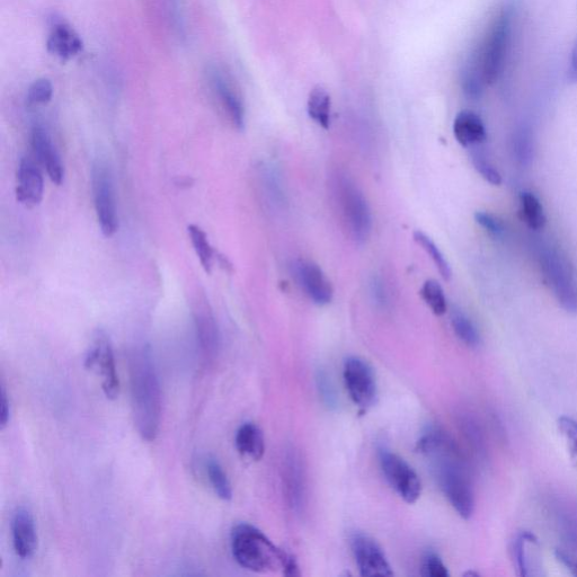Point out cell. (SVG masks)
<instances>
[{
	"label": "cell",
	"instance_id": "6da1fadb",
	"mask_svg": "<svg viewBox=\"0 0 577 577\" xmlns=\"http://www.w3.org/2000/svg\"><path fill=\"white\" fill-rule=\"evenodd\" d=\"M518 6L508 0L495 15L481 41L461 69L460 83L469 100L477 101L507 70L516 34Z\"/></svg>",
	"mask_w": 577,
	"mask_h": 577
},
{
	"label": "cell",
	"instance_id": "7a4b0ae2",
	"mask_svg": "<svg viewBox=\"0 0 577 577\" xmlns=\"http://www.w3.org/2000/svg\"><path fill=\"white\" fill-rule=\"evenodd\" d=\"M416 450L431 460L441 491L451 507L461 518H472L475 511L472 474L457 443L445 431L430 428L422 434Z\"/></svg>",
	"mask_w": 577,
	"mask_h": 577
},
{
	"label": "cell",
	"instance_id": "3957f363",
	"mask_svg": "<svg viewBox=\"0 0 577 577\" xmlns=\"http://www.w3.org/2000/svg\"><path fill=\"white\" fill-rule=\"evenodd\" d=\"M133 419L142 439L154 441L162 419L161 385L149 353L141 351L130 362Z\"/></svg>",
	"mask_w": 577,
	"mask_h": 577
},
{
	"label": "cell",
	"instance_id": "277c9868",
	"mask_svg": "<svg viewBox=\"0 0 577 577\" xmlns=\"http://www.w3.org/2000/svg\"><path fill=\"white\" fill-rule=\"evenodd\" d=\"M230 545L238 565L254 573L282 571L288 555L275 546L261 530L248 523H239L234 527Z\"/></svg>",
	"mask_w": 577,
	"mask_h": 577
},
{
	"label": "cell",
	"instance_id": "5b68a950",
	"mask_svg": "<svg viewBox=\"0 0 577 577\" xmlns=\"http://www.w3.org/2000/svg\"><path fill=\"white\" fill-rule=\"evenodd\" d=\"M541 273L557 303L570 314H577V270L564 252L554 246L539 251Z\"/></svg>",
	"mask_w": 577,
	"mask_h": 577
},
{
	"label": "cell",
	"instance_id": "8992f818",
	"mask_svg": "<svg viewBox=\"0 0 577 577\" xmlns=\"http://www.w3.org/2000/svg\"><path fill=\"white\" fill-rule=\"evenodd\" d=\"M335 194L346 229L354 241L366 242L371 234L372 217L365 195L346 177L337 179Z\"/></svg>",
	"mask_w": 577,
	"mask_h": 577
},
{
	"label": "cell",
	"instance_id": "52a82bcc",
	"mask_svg": "<svg viewBox=\"0 0 577 577\" xmlns=\"http://www.w3.org/2000/svg\"><path fill=\"white\" fill-rule=\"evenodd\" d=\"M92 184L97 220H99L103 235L111 237L118 232L119 217L113 176L108 165L103 162L94 164Z\"/></svg>",
	"mask_w": 577,
	"mask_h": 577
},
{
	"label": "cell",
	"instance_id": "ba28073f",
	"mask_svg": "<svg viewBox=\"0 0 577 577\" xmlns=\"http://www.w3.org/2000/svg\"><path fill=\"white\" fill-rule=\"evenodd\" d=\"M379 463L387 482L402 499L410 504L420 499L422 494L421 479L406 461L394 452L381 448Z\"/></svg>",
	"mask_w": 577,
	"mask_h": 577
},
{
	"label": "cell",
	"instance_id": "9c48e42d",
	"mask_svg": "<svg viewBox=\"0 0 577 577\" xmlns=\"http://www.w3.org/2000/svg\"><path fill=\"white\" fill-rule=\"evenodd\" d=\"M85 367L95 371L102 378V389L109 399L120 395V379L115 366L114 352L110 337L103 331L95 334L91 350L88 351Z\"/></svg>",
	"mask_w": 577,
	"mask_h": 577
},
{
	"label": "cell",
	"instance_id": "30bf717a",
	"mask_svg": "<svg viewBox=\"0 0 577 577\" xmlns=\"http://www.w3.org/2000/svg\"><path fill=\"white\" fill-rule=\"evenodd\" d=\"M346 389L355 405L369 410L377 401L378 388L374 370L358 357L346 359L343 369Z\"/></svg>",
	"mask_w": 577,
	"mask_h": 577
},
{
	"label": "cell",
	"instance_id": "8fae6325",
	"mask_svg": "<svg viewBox=\"0 0 577 577\" xmlns=\"http://www.w3.org/2000/svg\"><path fill=\"white\" fill-rule=\"evenodd\" d=\"M352 549L362 576H392L394 574L384 550L369 536L355 535L352 539Z\"/></svg>",
	"mask_w": 577,
	"mask_h": 577
},
{
	"label": "cell",
	"instance_id": "7c38bea8",
	"mask_svg": "<svg viewBox=\"0 0 577 577\" xmlns=\"http://www.w3.org/2000/svg\"><path fill=\"white\" fill-rule=\"evenodd\" d=\"M207 76L211 91L223 106L229 120L238 130H243L245 127L244 105L224 71L218 67H210Z\"/></svg>",
	"mask_w": 577,
	"mask_h": 577
},
{
	"label": "cell",
	"instance_id": "4fadbf2b",
	"mask_svg": "<svg viewBox=\"0 0 577 577\" xmlns=\"http://www.w3.org/2000/svg\"><path fill=\"white\" fill-rule=\"evenodd\" d=\"M297 274L307 296L316 305L331 304L334 297L333 286L321 266L312 261H300L297 265Z\"/></svg>",
	"mask_w": 577,
	"mask_h": 577
},
{
	"label": "cell",
	"instance_id": "5bb4252c",
	"mask_svg": "<svg viewBox=\"0 0 577 577\" xmlns=\"http://www.w3.org/2000/svg\"><path fill=\"white\" fill-rule=\"evenodd\" d=\"M44 181L31 158H23L17 171L16 199L26 207H37L43 199Z\"/></svg>",
	"mask_w": 577,
	"mask_h": 577
},
{
	"label": "cell",
	"instance_id": "9a60e30c",
	"mask_svg": "<svg viewBox=\"0 0 577 577\" xmlns=\"http://www.w3.org/2000/svg\"><path fill=\"white\" fill-rule=\"evenodd\" d=\"M194 319L203 357L208 361L215 360L219 349V332L206 299L199 298L195 303Z\"/></svg>",
	"mask_w": 577,
	"mask_h": 577
},
{
	"label": "cell",
	"instance_id": "2e32d148",
	"mask_svg": "<svg viewBox=\"0 0 577 577\" xmlns=\"http://www.w3.org/2000/svg\"><path fill=\"white\" fill-rule=\"evenodd\" d=\"M13 546L17 556L22 559L33 557L38 548V534L34 518L29 509L19 508L12 519Z\"/></svg>",
	"mask_w": 577,
	"mask_h": 577
},
{
	"label": "cell",
	"instance_id": "e0dca14e",
	"mask_svg": "<svg viewBox=\"0 0 577 577\" xmlns=\"http://www.w3.org/2000/svg\"><path fill=\"white\" fill-rule=\"evenodd\" d=\"M31 141L34 154L41 165L46 168L50 180L61 185L65 179V168L61 163L56 147L52 144L49 133L42 127H35L32 130Z\"/></svg>",
	"mask_w": 577,
	"mask_h": 577
},
{
	"label": "cell",
	"instance_id": "ac0fdd59",
	"mask_svg": "<svg viewBox=\"0 0 577 577\" xmlns=\"http://www.w3.org/2000/svg\"><path fill=\"white\" fill-rule=\"evenodd\" d=\"M283 481L290 507L301 512L306 503V477L304 467L295 452H290L284 460Z\"/></svg>",
	"mask_w": 577,
	"mask_h": 577
},
{
	"label": "cell",
	"instance_id": "d6986e66",
	"mask_svg": "<svg viewBox=\"0 0 577 577\" xmlns=\"http://www.w3.org/2000/svg\"><path fill=\"white\" fill-rule=\"evenodd\" d=\"M454 135L463 147L482 145L487 139V131L481 117L473 111H461L454 122Z\"/></svg>",
	"mask_w": 577,
	"mask_h": 577
},
{
	"label": "cell",
	"instance_id": "ffe728a7",
	"mask_svg": "<svg viewBox=\"0 0 577 577\" xmlns=\"http://www.w3.org/2000/svg\"><path fill=\"white\" fill-rule=\"evenodd\" d=\"M83 49V42L70 26L57 23L52 26L48 50L61 59L75 57Z\"/></svg>",
	"mask_w": 577,
	"mask_h": 577
},
{
	"label": "cell",
	"instance_id": "44dd1931",
	"mask_svg": "<svg viewBox=\"0 0 577 577\" xmlns=\"http://www.w3.org/2000/svg\"><path fill=\"white\" fill-rule=\"evenodd\" d=\"M239 454L259 461L265 452V441L262 430L254 423H245L238 429L235 438Z\"/></svg>",
	"mask_w": 577,
	"mask_h": 577
},
{
	"label": "cell",
	"instance_id": "7402d4cb",
	"mask_svg": "<svg viewBox=\"0 0 577 577\" xmlns=\"http://www.w3.org/2000/svg\"><path fill=\"white\" fill-rule=\"evenodd\" d=\"M331 96L325 88L318 86L310 92L307 102V111L319 127L327 130L331 127Z\"/></svg>",
	"mask_w": 577,
	"mask_h": 577
},
{
	"label": "cell",
	"instance_id": "603a6c76",
	"mask_svg": "<svg viewBox=\"0 0 577 577\" xmlns=\"http://www.w3.org/2000/svg\"><path fill=\"white\" fill-rule=\"evenodd\" d=\"M513 157L521 166H529L534 161L535 142L534 133L527 124H523L514 131L512 140Z\"/></svg>",
	"mask_w": 577,
	"mask_h": 577
},
{
	"label": "cell",
	"instance_id": "cb8c5ba5",
	"mask_svg": "<svg viewBox=\"0 0 577 577\" xmlns=\"http://www.w3.org/2000/svg\"><path fill=\"white\" fill-rule=\"evenodd\" d=\"M520 216L528 227L534 230L544 229L547 223L543 204L531 192L520 194Z\"/></svg>",
	"mask_w": 577,
	"mask_h": 577
},
{
	"label": "cell",
	"instance_id": "d4e9b609",
	"mask_svg": "<svg viewBox=\"0 0 577 577\" xmlns=\"http://www.w3.org/2000/svg\"><path fill=\"white\" fill-rule=\"evenodd\" d=\"M451 325L458 339L468 348L476 349L481 344V335H479L472 319L460 310L452 312Z\"/></svg>",
	"mask_w": 577,
	"mask_h": 577
},
{
	"label": "cell",
	"instance_id": "484cf974",
	"mask_svg": "<svg viewBox=\"0 0 577 577\" xmlns=\"http://www.w3.org/2000/svg\"><path fill=\"white\" fill-rule=\"evenodd\" d=\"M206 472L212 490L215 491L219 499L230 501L233 499L232 485L225 473L223 466L215 458L207 459Z\"/></svg>",
	"mask_w": 577,
	"mask_h": 577
},
{
	"label": "cell",
	"instance_id": "4316f807",
	"mask_svg": "<svg viewBox=\"0 0 577 577\" xmlns=\"http://www.w3.org/2000/svg\"><path fill=\"white\" fill-rule=\"evenodd\" d=\"M189 236L195 253H197L200 263L204 271L208 274L212 271L213 260H215L216 252L209 242L206 232L199 226L191 225L188 228Z\"/></svg>",
	"mask_w": 577,
	"mask_h": 577
},
{
	"label": "cell",
	"instance_id": "83f0119b",
	"mask_svg": "<svg viewBox=\"0 0 577 577\" xmlns=\"http://www.w3.org/2000/svg\"><path fill=\"white\" fill-rule=\"evenodd\" d=\"M537 537L530 531H522L514 538L511 546V558L514 568L519 576H528L530 566L527 547L530 541L536 540Z\"/></svg>",
	"mask_w": 577,
	"mask_h": 577
},
{
	"label": "cell",
	"instance_id": "f1b7e54d",
	"mask_svg": "<svg viewBox=\"0 0 577 577\" xmlns=\"http://www.w3.org/2000/svg\"><path fill=\"white\" fill-rule=\"evenodd\" d=\"M414 241L431 256V259L434 264H436L441 277L446 281H449L452 277L450 264L447 261L445 255H443L439 250V247L436 245V243H434L428 235L420 232V230H417V232L414 233Z\"/></svg>",
	"mask_w": 577,
	"mask_h": 577
},
{
	"label": "cell",
	"instance_id": "f546056e",
	"mask_svg": "<svg viewBox=\"0 0 577 577\" xmlns=\"http://www.w3.org/2000/svg\"><path fill=\"white\" fill-rule=\"evenodd\" d=\"M421 296L434 315L443 316L447 313L448 305L445 291H443L439 282L434 280L426 281L421 289Z\"/></svg>",
	"mask_w": 577,
	"mask_h": 577
},
{
	"label": "cell",
	"instance_id": "4dcf8cb0",
	"mask_svg": "<svg viewBox=\"0 0 577 577\" xmlns=\"http://www.w3.org/2000/svg\"><path fill=\"white\" fill-rule=\"evenodd\" d=\"M557 430L577 470V421L570 416H561L557 421Z\"/></svg>",
	"mask_w": 577,
	"mask_h": 577
},
{
	"label": "cell",
	"instance_id": "1f68e13d",
	"mask_svg": "<svg viewBox=\"0 0 577 577\" xmlns=\"http://www.w3.org/2000/svg\"><path fill=\"white\" fill-rule=\"evenodd\" d=\"M472 162L475 170L483 179L495 186L502 184V175L496 170L495 166L481 153H474Z\"/></svg>",
	"mask_w": 577,
	"mask_h": 577
},
{
	"label": "cell",
	"instance_id": "d6a6232c",
	"mask_svg": "<svg viewBox=\"0 0 577 577\" xmlns=\"http://www.w3.org/2000/svg\"><path fill=\"white\" fill-rule=\"evenodd\" d=\"M53 96V87L48 79H38L35 81L28 92V103L30 105L48 104Z\"/></svg>",
	"mask_w": 577,
	"mask_h": 577
},
{
	"label": "cell",
	"instance_id": "836d02e7",
	"mask_svg": "<svg viewBox=\"0 0 577 577\" xmlns=\"http://www.w3.org/2000/svg\"><path fill=\"white\" fill-rule=\"evenodd\" d=\"M475 220L479 226L495 238H500L505 234V227L502 220L491 215V213L477 211L475 213Z\"/></svg>",
	"mask_w": 577,
	"mask_h": 577
},
{
	"label": "cell",
	"instance_id": "e575fe53",
	"mask_svg": "<svg viewBox=\"0 0 577 577\" xmlns=\"http://www.w3.org/2000/svg\"><path fill=\"white\" fill-rule=\"evenodd\" d=\"M422 575L426 577H448L450 574L442 559L436 553H429L423 559Z\"/></svg>",
	"mask_w": 577,
	"mask_h": 577
},
{
	"label": "cell",
	"instance_id": "d590c367",
	"mask_svg": "<svg viewBox=\"0 0 577 577\" xmlns=\"http://www.w3.org/2000/svg\"><path fill=\"white\" fill-rule=\"evenodd\" d=\"M317 386L319 394L322 395L323 401L327 407H335L337 402L335 389L331 383V380H328V377L326 374H324V372H319L317 376Z\"/></svg>",
	"mask_w": 577,
	"mask_h": 577
},
{
	"label": "cell",
	"instance_id": "8d00e7d4",
	"mask_svg": "<svg viewBox=\"0 0 577 577\" xmlns=\"http://www.w3.org/2000/svg\"><path fill=\"white\" fill-rule=\"evenodd\" d=\"M555 558L558 563H561L567 568L574 576H577V561L571 555H568L562 549H555Z\"/></svg>",
	"mask_w": 577,
	"mask_h": 577
},
{
	"label": "cell",
	"instance_id": "74e56055",
	"mask_svg": "<svg viewBox=\"0 0 577 577\" xmlns=\"http://www.w3.org/2000/svg\"><path fill=\"white\" fill-rule=\"evenodd\" d=\"M11 407L10 401H8L6 389L2 387V402H0V426L2 429L10 422Z\"/></svg>",
	"mask_w": 577,
	"mask_h": 577
},
{
	"label": "cell",
	"instance_id": "f35d334b",
	"mask_svg": "<svg viewBox=\"0 0 577 577\" xmlns=\"http://www.w3.org/2000/svg\"><path fill=\"white\" fill-rule=\"evenodd\" d=\"M282 573H283V575L290 576V577L300 575L299 566H298V563H297L294 556L289 555V554L287 555L286 561H284V564H283Z\"/></svg>",
	"mask_w": 577,
	"mask_h": 577
},
{
	"label": "cell",
	"instance_id": "ab89813d",
	"mask_svg": "<svg viewBox=\"0 0 577 577\" xmlns=\"http://www.w3.org/2000/svg\"><path fill=\"white\" fill-rule=\"evenodd\" d=\"M568 78H570L572 83H577V39L571 53L570 68H568Z\"/></svg>",
	"mask_w": 577,
	"mask_h": 577
},
{
	"label": "cell",
	"instance_id": "60d3db41",
	"mask_svg": "<svg viewBox=\"0 0 577 577\" xmlns=\"http://www.w3.org/2000/svg\"><path fill=\"white\" fill-rule=\"evenodd\" d=\"M372 288H374V295L376 300L378 301V304H385L386 291L385 288L383 287V283L377 280L374 282V284H372Z\"/></svg>",
	"mask_w": 577,
	"mask_h": 577
},
{
	"label": "cell",
	"instance_id": "b9f144b4",
	"mask_svg": "<svg viewBox=\"0 0 577 577\" xmlns=\"http://www.w3.org/2000/svg\"><path fill=\"white\" fill-rule=\"evenodd\" d=\"M466 576H478V573H474V572H468L467 574H465Z\"/></svg>",
	"mask_w": 577,
	"mask_h": 577
}]
</instances>
